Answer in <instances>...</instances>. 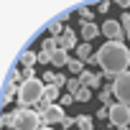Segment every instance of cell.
<instances>
[{"label":"cell","instance_id":"obj_21","mask_svg":"<svg viewBox=\"0 0 130 130\" xmlns=\"http://www.w3.org/2000/svg\"><path fill=\"white\" fill-rule=\"evenodd\" d=\"M89 97H92V89H89V87H82V89L74 94V100H77V102H89Z\"/></svg>","mask_w":130,"mask_h":130},{"label":"cell","instance_id":"obj_6","mask_svg":"<svg viewBox=\"0 0 130 130\" xmlns=\"http://www.w3.org/2000/svg\"><path fill=\"white\" fill-rule=\"evenodd\" d=\"M67 117V112H64V107L59 105V102H54V105H48L46 110H41V122L43 125H61V120Z\"/></svg>","mask_w":130,"mask_h":130},{"label":"cell","instance_id":"obj_13","mask_svg":"<svg viewBox=\"0 0 130 130\" xmlns=\"http://www.w3.org/2000/svg\"><path fill=\"white\" fill-rule=\"evenodd\" d=\"M77 59H79V61H89V59H92V43H87V41L79 43V46H77Z\"/></svg>","mask_w":130,"mask_h":130},{"label":"cell","instance_id":"obj_2","mask_svg":"<svg viewBox=\"0 0 130 130\" xmlns=\"http://www.w3.org/2000/svg\"><path fill=\"white\" fill-rule=\"evenodd\" d=\"M46 94V84L43 79H26L21 84V92H18V107H33V105H41Z\"/></svg>","mask_w":130,"mask_h":130},{"label":"cell","instance_id":"obj_14","mask_svg":"<svg viewBox=\"0 0 130 130\" xmlns=\"http://www.w3.org/2000/svg\"><path fill=\"white\" fill-rule=\"evenodd\" d=\"M36 61H38V54H36V51H31V48H28V51H23V54H21V67H28V69H31Z\"/></svg>","mask_w":130,"mask_h":130},{"label":"cell","instance_id":"obj_20","mask_svg":"<svg viewBox=\"0 0 130 130\" xmlns=\"http://www.w3.org/2000/svg\"><path fill=\"white\" fill-rule=\"evenodd\" d=\"M43 51H48V54H54L56 48H59V38H54V36H48L46 41H43V46H41Z\"/></svg>","mask_w":130,"mask_h":130},{"label":"cell","instance_id":"obj_5","mask_svg":"<svg viewBox=\"0 0 130 130\" xmlns=\"http://www.w3.org/2000/svg\"><path fill=\"white\" fill-rule=\"evenodd\" d=\"M112 89H115V97H117V102H122V105H130V72H122V74L115 79Z\"/></svg>","mask_w":130,"mask_h":130},{"label":"cell","instance_id":"obj_25","mask_svg":"<svg viewBox=\"0 0 130 130\" xmlns=\"http://www.w3.org/2000/svg\"><path fill=\"white\" fill-rule=\"evenodd\" d=\"M72 102H74V97H72V94H64V97H59V105H61V107H67V105H72Z\"/></svg>","mask_w":130,"mask_h":130},{"label":"cell","instance_id":"obj_27","mask_svg":"<svg viewBox=\"0 0 130 130\" xmlns=\"http://www.w3.org/2000/svg\"><path fill=\"white\" fill-rule=\"evenodd\" d=\"M97 117H102V120H110V107H102V110L97 112Z\"/></svg>","mask_w":130,"mask_h":130},{"label":"cell","instance_id":"obj_30","mask_svg":"<svg viewBox=\"0 0 130 130\" xmlns=\"http://www.w3.org/2000/svg\"><path fill=\"white\" fill-rule=\"evenodd\" d=\"M38 130H54V127H51V125H41Z\"/></svg>","mask_w":130,"mask_h":130},{"label":"cell","instance_id":"obj_10","mask_svg":"<svg viewBox=\"0 0 130 130\" xmlns=\"http://www.w3.org/2000/svg\"><path fill=\"white\" fill-rule=\"evenodd\" d=\"M67 64H69V51H64V48H56V51L51 54V67L61 69V67H67Z\"/></svg>","mask_w":130,"mask_h":130},{"label":"cell","instance_id":"obj_32","mask_svg":"<svg viewBox=\"0 0 130 130\" xmlns=\"http://www.w3.org/2000/svg\"><path fill=\"white\" fill-rule=\"evenodd\" d=\"M107 130H110V127H107Z\"/></svg>","mask_w":130,"mask_h":130},{"label":"cell","instance_id":"obj_3","mask_svg":"<svg viewBox=\"0 0 130 130\" xmlns=\"http://www.w3.org/2000/svg\"><path fill=\"white\" fill-rule=\"evenodd\" d=\"M43 122H41V112L38 110H31V107H18L15 110V125L13 130H38Z\"/></svg>","mask_w":130,"mask_h":130},{"label":"cell","instance_id":"obj_4","mask_svg":"<svg viewBox=\"0 0 130 130\" xmlns=\"http://www.w3.org/2000/svg\"><path fill=\"white\" fill-rule=\"evenodd\" d=\"M110 122H112L115 127L130 125V105H122V102L110 105Z\"/></svg>","mask_w":130,"mask_h":130},{"label":"cell","instance_id":"obj_26","mask_svg":"<svg viewBox=\"0 0 130 130\" xmlns=\"http://www.w3.org/2000/svg\"><path fill=\"white\" fill-rule=\"evenodd\" d=\"M61 125L69 130V127H77V120H72V117H64V120H61Z\"/></svg>","mask_w":130,"mask_h":130},{"label":"cell","instance_id":"obj_22","mask_svg":"<svg viewBox=\"0 0 130 130\" xmlns=\"http://www.w3.org/2000/svg\"><path fill=\"white\" fill-rule=\"evenodd\" d=\"M79 18H82V23H92V18H94V13L89 10V5H84V8H79Z\"/></svg>","mask_w":130,"mask_h":130},{"label":"cell","instance_id":"obj_19","mask_svg":"<svg viewBox=\"0 0 130 130\" xmlns=\"http://www.w3.org/2000/svg\"><path fill=\"white\" fill-rule=\"evenodd\" d=\"M82 87H84V84L79 82V77H72V79L67 82V89H69V94H72V97H74V94H77V92H79Z\"/></svg>","mask_w":130,"mask_h":130},{"label":"cell","instance_id":"obj_9","mask_svg":"<svg viewBox=\"0 0 130 130\" xmlns=\"http://www.w3.org/2000/svg\"><path fill=\"white\" fill-rule=\"evenodd\" d=\"M79 43H77V33L72 31V28H67L61 33V38H59V48H64V51H69V48H77Z\"/></svg>","mask_w":130,"mask_h":130},{"label":"cell","instance_id":"obj_1","mask_svg":"<svg viewBox=\"0 0 130 130\" xmlns=\"http://www.w3.org/2000/svg\"><path fill=\"white\" fill-rule=\"evenodd\" d=\"M94 56H97V64L102 67L105 79H117L130 67V48L125 46V41H107L105 46H100Z\"/></svg>","mask_w":130,"mask_h":130},{"label":"cell","instance_id":"obj_31","mask_svg":"<svg viewBox=\"0 0 130 130\" xmlns=\"http://www.w3.org/2000/svg\"><path fill=\"white\" fill-rule=\"evenodd\" d=\"M115 130H130V127H127V125H122V127H115Z\"/></svg>","mask_w":130,"mask_h":130},{"label":"cell","instance_id":"obj_18","mask_svg":"<svg viewBox=\"0 0 130 130\" xmlns=\"http://www.w3.org/2000/svg\"><path fill=\"white\" fill-rule=\"evenodd\" d=\"M77 130H94L92 117H89V115H79V117H77Z\"/></svg>","mask_w":130,"mask_h":130},{"label":"cell","instance_id":"obj_7","mask_svg":"<svg viewBox=\"0 0 130 130\" xmlns=\"http://www.w3.org/2000/svg\"><path fill=\"white\" fill-rule=\"evenodd\" d=\"M100 33H105L107 41H125V31H122L120 21H105L100 26Z\"/></svg>","mask_w":130,"mask_h":130},{"label":"cell","instance_id":"obj_24","mask_svg":"<svg viewBox=\"0 0 130 130\" xmlns=\"http://www.w3.org/2000/svg\"><path fill=\"white\" fill-rule=\"evenodd\" d=\"M120 26H122V31H125V33L130 31V13H122V18H120Z\"/></svg>","mask_w":130,"mask_h":130},{"label":"cell","instance_id":"obj_29","mask_svg":"<svg viewBox=\"0 0 130 130\" xmlns=\"http://www.w3.org/2000/svg\"><path fill=\"white\" fill-rule=\"evenodd\" d=\"M117 5L120 8H130V0H117Z\"/></svg>","mask_w":130,"mask_h":130},{"label":"cell","instance_id":"obj_23","mask_svg":"<svg viewBox=\"0 0 130 130\" xmlns=\"http://www.w3.org/2000/svg\"><path fill=\"white\" fill-rule=\"evenodd\" d=\"M38 64H51V54L41 48V51H38Z\"/></svg>","mask_w":130,"mask_h":130},{"label":"cell","instance_id":"obj_8","mask_svg":"<svg viewBox=\"0 0 130 130\" xmlns=\"http://www.w3.org/2000/svg\"><path fill=\"white\" fill-rule=\"evenodd\" d=\"M79 82H82L84 87H89V89H100V84H102V74H92L89 69H84V72L79 74Z\"/></svg>","mask_w":130,"mask_h":130},{"label":"cell","instance_id":"obj_11","mask_svg":"<svg viewBox=\"0 0 130 130\" xmlns=\"http://www.w3.org/2000/svg\"><path fill=\"white\" fill-rule=\"evenodd\" d=\"M82 36H84L87 43H92V38L100 36V26H94V23H82Z\"/></svg>","mask_w":130,"mask_h":130},{"label":"cell","instance_id":"obj_17","mask_svg":"<svg viewBox=\"0 0 130 130\" xmlns=\"http://www.w3.org/2000/svg\"><path fill=\"white\" fill-rule=\"evenodd\" d=\"M100 100H102V105H105V107L115 105V102H112V100H115V89H112V87H105V89L100 92Z\"/></svg>","mask_w":130,"mask_h":130},{"label":"cell","instance_id":"obj_12","mask_svg":"<svg viewBox=\"0 0 130 130\" xmlns=\"http://www.w3.org/2000/svg\"><path fill=\"white\" fill-rule=\"evenodd\" d=\"M18 92H21V84H18V82H8V87H5V92H3V105H8L13 97H18Z\"/></svg>","mask_w":130,"mask_h":130},{"label":"cell","instance_id":"obj_15","mask_svg":"<svg viewBox=\"0 0 130 130\" xmlns=\"http://www.w3.org/2000/svg\"><path fill=\"white\" fill-rule=\"evenodd\" d=\"M61 23H64L61 18H56V21H51V23H48V33H51L54 38H61V33H64V31H67V28H64Z\"/></svg>","mask_w":130,"mask_h":130},{"label":"cell","instance_id":"obj_16","mask_svg":"<svg viewBox=\"0 0 130 130\" xmlns=\"http://www.w3.org/2000/svg\"><path fill=\"white\" fill-rule=\"evenodd\" d=\"M67 69H69V74L79 77V74L84 72V61H79V59H69V64H67Z\"/></svg>","mask_w":130,"mask_h":130},{"label":"cell","instance_id":"obj_28","mask_svg":"<svg viewBox=\"0 0 130 130\" xmlns=\"http://www.w3.org/2000/svg\"><path fill=\"white\" fill-rule=\"evenodd\" d=\"M54 84H56V87H67V79H64L61 74H56V79H54Z\"/></svg>","mask_w":130,"mask_h":130}]
</instances>
